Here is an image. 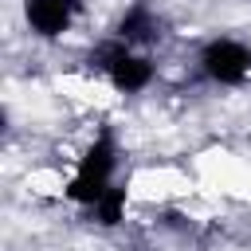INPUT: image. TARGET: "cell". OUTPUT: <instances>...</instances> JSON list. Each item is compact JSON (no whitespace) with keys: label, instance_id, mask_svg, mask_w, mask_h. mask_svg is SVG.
I'll return each instance as SVG.
<instances>
[{"label":"cell","instance_id":"obj_3","mask_svg":"<svg viewBox=\"0 0 251 251\" xmlns=\"http://www.w3.org/2000/svg\"><path fill=\"white\" fill-rule=\"evenodd\" d=\"M196 71L204 82L224 90L251 86V43L239 35H212L196 51Z\"/></svg>","mask_w":251,"mask_h":251},{"label":"cell","instance_id":"obj_2","mask_svg":"<svg viewBox=\"0 0 251 251\" xmlns=\"http://www.w3.org/2000/svg\"><path fill=\"white\" fill-rule=\"evenodd\" d=\"M86 63H90V71L102 75L118 94H145V90L153 86V78H157L153 55H149V51H137V47L114 39V35H106L102 43H94L90 55H86Z\"/></svg>","mask_w":251,"mask_h":251},{"label":"cell","instance_id":"obj_5","mask_svg":"<svg viewBox=\"0 0 251 251\" xmlns=\"http://www.w3.org/2000/svg\"><path fill=\"white\" fill-rule=\"evenodd\" d=\"M110 35L122 39V43H129V47H137V51H149L153 43L165 39V20H161V12H157L149 0H133V4L118 16V24H114Z\"/></svg>","mask_w":251,"mask_h":251},{"label":"cell","instance_id":"obj_6","mask_svg":"<svg viewBox=\"0 0 251 251\" xmlns=\"http://www.w3.org/2000/svg\"><path fill=\"white\" fill-rule=\"evenodd\" d=\"M126 208H129V176H122V180H118V184H114V188L90 208V216H94L98 227L110 231V227H118V224L126 220Z\"/></svg>","mask_w":251,"mask_h":251},{"label":"cell","instance_id":"obj_1","mask_svg":"<svg viewBox=\"0 0 251 251\" xmlns=\"http://www.w3.org/2000/svg\"><path fill=\"white\" fill-rule=\"evenodd\" d=\"M118 161H122V145H118V133L114 126H102L78 153L75 161V173L67 176L63 184V196L75 204V208H94L122 176H118Z\"/></svg>","mask_w":251,"mask_h":251},{"label":"cell","instance_id":"obj_4","mask_svg":"<svg viewBox=\"0 0 251 251\" xmlns=\"http://www.w3.org/2000/svg\"><path fill=\"white\" fill-rule=\"evenodd\" d=\"M20 4H24L27 31L43 43H59L86 12V0H20Z\"/></svg>","mask_w":251,"mask_h":251}]
</instances>
